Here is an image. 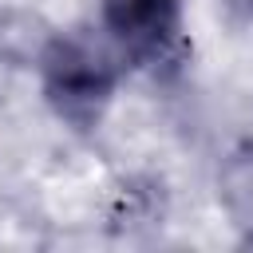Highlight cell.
<instances>
[{
    "instance_id": "cell-2",
    "label": "cell",
    "mask_w": 253,
    "mask_h": 253,
    "mask_svg": "<svg viewBox=\"0 0 253 253\" xmlns=\"http://www.w3.org/2000/svg\"><path fill=\"white\" fill-rule=\"evenodd\" d=\"M103 32L126 63L150 71L178 67L182 40V0H103Z\"/></svg>"
},
{
    "instance_id": "cell-3",
    "label": "cell",
    "mask_w": 253,
    "mask_h": 253,
    "mask_svg": "<svg viewBox=\"0 0 253 253\" xmlns=\"http://www.w3.org/2000/svg\"><path fill=\"white\" fill-rule=\"evenodd\" d=\"M217 186H221V202H225L233 225L253 241V142L237 146L225 158Z\"/></svg>"
},
{
    "instance_id": "cell-1",
    "label": "cell",
    "mask_w": 253,
    "mask_h": 253,
    "mask_svg": "<svg viewBox=\"0 0 253 253\" xmlns=\"http://www.w3.org/2000/svg\"><path fill=\"white\" fill-rule=\"evenodd\" d=\"M123 55L111 40L91 32H59L40 51V87L55 119L75 130H95L115 103L123 79Z\"/></svg>"
},
{
    "instance_id": "cell-4",
    "label": "cell",
    "mask_w": 253,
    "mask_h": 253,
    "mask_svg": "<svg viewBox=\"0 0 253 253\" xmlns=\"http://www.w3.org/2000/svg\"><path fill=\"white\" fill-rule=\"evenodd\" d=\"M221 4H225V12H229V16H237V20L253 24V0H221Z\"/></svg>"
}]
</instances>
